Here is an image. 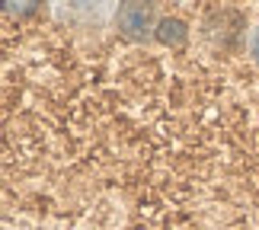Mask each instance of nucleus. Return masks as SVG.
I'll return each mask as SVG.
<instances>
[{
	"instance_id": "nucleus-1",
	"label": "nucleus",
	"mask_w": 259,
	"mask_h": 230,
	"mask_svg": "<svg viewBox=\"0 0 259 230\" xmlns=\"http://www.w3.org/2000/svg\"><path fill=\"white\" fill-rule=\"evenodd\" d=\"M151 26V0H128V4L118 10V29L125 35H141L144 29Z\"/></svg>"
},
{
	"instance_id": "nucleus-2",
	"label": "nucleus",
	"mask_w": 259,
	"mask_h": 230,
	"mask_svg": "<svg viewBox=\"0 0 259 230\" xmlns=\"http://www.w3.org/2000/svg\"><path fill=\"white\" fill-rule=\"evenodd\" d=\"M160 42H179V38H183V23H176V19H166V23H160Z\"/></svg>"
},
{
	"instance_id": "nucleus-3",
	"label": "nucleus",
	"mask_w": 259,
	"mask_h": 230,
	"mask_svg": "<svg viewBox=\"0 0 259 230\" xmlns=\"http://www.w3.org/2000/svg\"><path fill=\"white\" fill-rule=\"evenodd\" d=\"M253 52L259 55V32H256V38H253Z\"/></svg>"
}]
</instances>
